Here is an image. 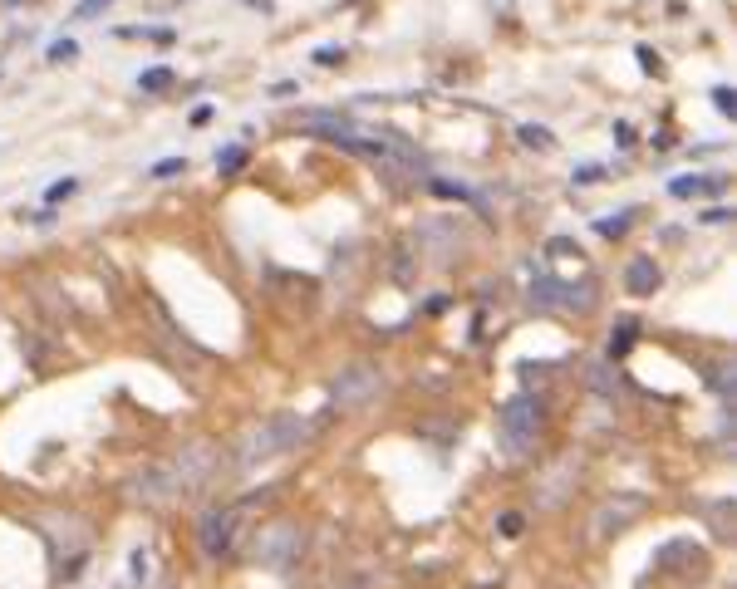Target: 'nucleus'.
<instances>
[{
    "instance_id": "nucleus-1",
    "label": "nucleus",
    "mask_w": 737,
    "mask_h": 589,
    "mask_svg": "<svg viewBox=\"0 0 737 589\" xmlns=\"http://www.w3.org/2000/svg\"><path fill=\"white\" fill-rule=\"evenodd\" d=\"M310 437V422L300 412H276L271 422H261L246 442H241V462H256V457H281V452H295L300 442Z\"/></svg>"
},
{
    "instance_id": "nucleus-2",
    "label": "nucleus",
    "mask_w": 737,
    "mask_h": 589,
    "mask_svg": "<svg viewBox=\"0 0 737 589\" xmlns=\"http://www.w3.org/2000/svg\"><path fill=\"white\" fill-rule=\"evenodd\" d=\"M300 545H305V535H300V525H290V520H281V525H271V530H261V540H256V555L266 560V565H290L295 555H300Z\"/></svg>"
},
{
    "instance_id": "nucleus-3",
    "label": "nucleus",
    "mask_w": 737,
    "mask_h": 589,
    "mask_svg": "<svg viewBox=\"0 0 737 589\" xmlns=\"http://www.w3.org/2000/svg\"><path fill=\"white\" fill-rule=\"evenodd\" d=\"M536 422H541V412H536V403H531L526 393L507 403V412H502V437H507V447H512V452H526V447H531Z\"/></svg>"
},
{
    "instance_id": "nucleus-4",
    "label": "nucleus",
    "mask_w": 737,
    "mask_h": 589,
    "mask_svg": "<svg viewBox=\"0 0 737 589\" xmlns=\"http://www.w3.org/2000/svg\"><path fill=\"white\" fill-rule=\"evenodd\" d=\"M374 388H379V374H374V369H349V374H339V383L329 388V398H334L339 407H359Z\"/></svg>"
},
{
    "instance_id": "nucleus-5",
    "label": "nucleus",
    "mask_w": 737,
    "mask_h": 589,
    "mask_svg": "<svg viewBox=\"0 0 737 589\" xmlns=\"http://www.w3.org/2000/svg\"><path fill=\"white\" fill-rule=\"evenodd\" d=\"M231 530H236V516L231 511H207L202 516V550L207 555H221L231 545Z\"/></svg>"
},
{
    "instance_id": "nucleus-6",
    "label": "nucleus",
    "mask_w": 737,
    "mask_h": 589,
    "mask_svg": "<svg viewBox=\"0 0 737 589\" xmlns=\"http://www.w3.org/2000/svg\"><path fill=\"white\" fill-rule=\"evenodd\" d=\"M531 299H536V304H560V309H585V304H590L585 290H570V285H555V280H536V285H531Z\"/></svg>"
},
{
    "instance_id": "nucleus-7",
    "label": "nucleus",
    "mask_w": 737,
    "mask_h": 589,
    "mask_svg": "<svg viewBox=\"0 0 737 589\" xmlns=\"http://www.w3.org/2000/svg\"><path fill=\"white\" fill-rule=\"evenodd\" d=\"M625 290L639 294V299L659 290V266H654L649 256H634V261H630V270H625Z\"/></svg>"
},
{
    "instance_id": "nucleus-8",
    "label": "nucleus",
    "mask_w": 737,
    "mask_h": 589,
    "mask_svg": "<svg viewBox=\"0 0 737 589\" xmlns=\"http://www.w3.org/2000/svg\"><path fill=\"white\" fill-rule=\"evenodd\" d=\"M634 511H639V496H630V501H625V506H620V511H615V506H605V511H600V516H595V535H610V525H615V530H620V525H625V520H630Z\"/></svg>"
},
{
    "instance_id": "nucleus-9",
    "label": "nucleus",
    "mask_w": 737,
    "mask_h": 589,
    "mask_svg": "<svg viewBox=\"0 0 737 589\" xmlns=\"http://www.w3.org/2000/svg\"><path fill=\"white\" fill-rule=\"evenodd\" d=\"M668 192L673 196H693V192H723V177H678V182H668Z\"/></svg>"
},
{
    "instance_id": "nucleus-10",
    "label": "nucleus",
    "mask_w": 737,
    "mask_h": 589,
    "mask_svg": "<svg viewBox=\"0 0 737 589\" xmlns=\"http://www.w3.org/2000/svg\"><path fill=\"white\" fill-rule=\"evenodd\" d=\"M167 84H172V69H148V74L138 79V89H143V94H163Z\"/></svg>"
},
{
    "instance_id": "nucleus-11",
    "label": "nucleus",
    "mask_w": 737,
    "mask_h": 589,
    "mask_svg": "<svg viewBox=\"0 0 737 589\" xmlns=\"http://www.w3.org/2000/svg\"><path fill=\"white\" fill-rule=\"evenodd\" d=\"M630 344H634V324L625 319V324L615 329V339H610V359H625V354H630Z\"/></svg>"
},
{
    "instance_id": "nucleus-12",
    "label": "nucleus",
    "mask_w": 737,
    "mask_h": 589,
    "mask_svg": "<svg viewBox=\"0 0 737 589\" xmlns=\"http://www.w3.org/2000/svg\"><path fill=\"white\" fill-rule=\"evenodd\" d=\"M216 167H221V177H231V172H241V167H246V153H241V148H226V153L216 157Z\"/></svg>"
},
{
    "instance_id": "nucleus-13",
    "label": "nucleus",
    "mask_w": 737,
    "mask_h": 589,
    "mask_svg": "<svg viewBox=\"0 0 737 589\" xmlns=\"http://www.w3.org/2000/svg\"><path fill=\"white\" fill-rule=\"evenodd\" d=\"M634 211H620V216H605V221H595V231L600 236H625V226H630Z\"/></svg>"
},
{
    "instance_id": "nucleus-14",
    "label": "nucleus",
    "mask_w": 737,
    "mask_h": 589,
    "mask_svg": "<svg viewBox=\"0 0 737 589\" xmlns=\"http://www.w3.org/2000/svg\"><path fill=\"white\" fill-rule=\"evenodd\" d=\"M521 143H526V148H550L555 138H550V128H536V123H526V128H521Z\"/></svg>"
},
{
    "instance_id": "nucleus-15",
    "label": "nucleus",
    "mask_w": 737,
    "mask_h": 589,
    "mask_svg": "<svg viewBox=\"0 0 737 589\" xmlns=\"http://www.w3.org/2000/svg\"><path fill=\"white\" fill-rule=\"evenodd\" d=\"M713 108H718L723 118H733V108H737V94H733V89H728V84H718V89H713Z\"/></svg>"
},
{
    "instance_id": "nucleus-16",
    "label": "nucleus",
    "mask_w": 737,
    "mask_h": 589,
    "mask_svg": "<svg viewBox=\"0 0 737 589\" xmlns=\"http://www.w3.org/2000/svg\"><path fill=\"white\" fill-rule=\"evenodd\" d=\"M74 54H79V44H74V40H54V44H49V59H54V64H69Z\"/></svg>"
},
{
    "instance_id": "nucleus-17",
    "label": "nucleus",
    "mask_w": 737,
    "mask_h": 589,
    "mask_svg": "<svg viewBox=\"0 0 737 589\" xmlns=\"http://www.w3.org/2000/svg\"><path fill=\"white\" fill-rule=\"evenodd\" d=\"M177 172H187V157H163L148 177H177Z\"/></svg>"
},
{
    "instance_id": "nucleus-18",
    "label": "nucleus",
    "mask_w": 737,
    "mask_h": 589,
    "mask_svg": "<svg viewBox=\"0 0 737 589\" xmlns=\"http://www.w3.org/2000/svg\"><path fill=\"white\" fill-rule=\"evenodd\" d=\"M74 192H79V182H74V177H64V182H54V187L45 192V201H64V196H74Z\"/></svg>"
},
{
    "instance_id": "nucleus-19",
    "label": "nucleus",
    "mask_w": 737,
    "mask_h": 589,
    "mask_svg": "<svg viewBox=\"0 0 737 589\" xmlns=\"http://www.w3.org/2000/svg\"><path fill=\"white\" fill-rule=\"evenodd\" d=\"M344 59V49H334V44H324V49H315V64H324V69H334Z\"/></svg>"
},
{
    "instance_id": "nucleus-20",
    "label": "nucleus",
    "mask_w": 737,
    "mask_h": 589,
    "mask_svg": "<svg viewBox=\"0 0 737 589\" xmlns=\"http://www.w3.org/2000/svg\"><path fill=\"white\" fill-rule=\"evenodd\" d=\"M615 143H620V148H630V143H634V128H630V123H615Z\"/></svg>"
},
{
    "instance_id": "nucleus-21",
    "label": "nucleus",
    "mask_w": 737,
    "mask_h": 589,
    "mask_svg": "<svg viewBox=\"0 0 737 589\" xmlns=\"http://www.w3.org/2000/svg\"><path fill=\"white\" fill-rule=\"evenodd\" d=\"M639 64H644V69H659V54H654L649 44H639Z\"/></svg>"
},
{
    "instance_id": "nucleus-22",
    "label": "nucleus",
    "mask_w": 737,
    "mask_h": 589,
    "mask_svg": "<svg viewBox=\"0 0 737 589\" xmlns=\"http://www.w3.org/2000/svg\"><path fill=\"white\" fill-rule=\"evenodd\" d=\"M502 535H521V516H502Z\"/></svg>"
},
{
    "instance_id": "nucleus-23",
    "label": "nucleus",
    "mask_w": 737,
    "mask_h": 589,
    "mask_svg": "<svg viewBox=\"0 0 737 589\" xmlns=\"http://www.w3.org/2000/svg\"><path fill=\"white\" fill-rule=\"evenodd\" d=\"M108 0H84V5H79V10H74V15H79V20H84V15H94V10H104Z\"/></svg>"
}]
</instances>
